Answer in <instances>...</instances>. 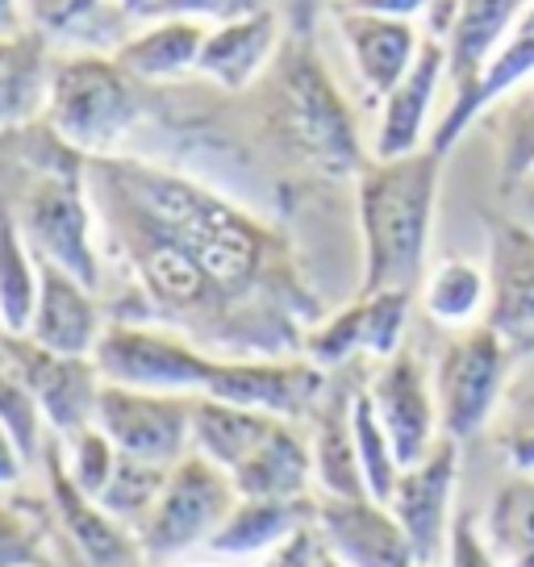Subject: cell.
I'll return each mask as SVG.
<instances>
[{"instance_id":"obj_1","label":"cell","mask_w":534,"mask_h":567,"mask_svg":"<svg viewBox=\"0 0 534 567\" xmlns=\"http://www.w3.org/2000/svg\"><path fill=\"white\" fill-rule=\"evenodd\" d=\"M89 179L130 200L160 230L172 234L179 247L193 250V259L205 267V276L222 288V297L230 305L264 288V280L271 276L276 238L214 188L151 163L122 159V155L89 159Z\"/></svg>"},{"instance_id":"obj_2","label":"cell","mask_w":534,"mask_h":567,"mask_svg":"<svg viewBox=\"0 0 534 567\" xmlns=\"http://www.w3.org/2000/svg\"><path fill=\"white\" fill-rule=\"evenodd\" d=\"M443 155L413 151L401 159H368L356 176L359 238H363V280L368 292H413L427 276V250L439 209Z\"/></svg>"},{"instance_id":"obj_3","label":"cell","mask_w":534,"mask_h":567,"mask_svg":"<svg viewBox=\"0 0 534 567\" xmlns=\"http://www.w3.org/2000/svg\"><path fill=\"white\" fill-rule=\"evenodd\" d=\"M271 125L288 151L321 176H359L368 163L356 113L342 101L326 63L301 38H288L285 54H280L276 84H271Z\"/></svg>"},{"instance_id":"obj_4","label":"cell","mask_w":534,"mask_h":567,"mask_svg":"<svg viewBox=\"0 0 534 567\" xmlns=\"http://www.w3.org/2000/svg\"><path fill=\"white\" fill-rule=\"evenodd\" d=\"M138 122L134 75L109 54H59L51 59L47 125L63 146L84 159H105Z\"/></svg>"},{"instance_id":"obj_5","label":"cell","mask_w":534,"mask_h":567,"mask_svg":"<svg viewBox=\"0 0 534 567\" xmlns=\"http://www.w3.org/2000/svg\"><path fill=\"white\" fill-rule=\"evenodd\" d=\"M18 226L25 234L38 264L89 284L101 292V250H96V217L89 200V159L72 155L68 163H47L25 188L18 209Z\"/></svg>"},{"instance_id":"obj_6","label":"cell","mask_w":534,"mask_h":567,"mask_svg":"<svg viewBox=\"0 0 534 567\" xmlns=\"http://www.w3.org/2000/svg\"><path fill=\"white\" fill-rule=\"evenodd\" d=\"M92 363L105 384L146 392H184V396H214L222 375V354L201 351L188 334L146 321H109Z\"/></svg>"},{"instance_id":"obj_7","label":"cell","mask_w":534,"mask_h":567,"mask_svg":"<svg viewBox=\"0 0 534 567\" xmlns=\"http://www.w3.org/2000/svg\"><path fill=\"white\" fill-rule=\"evenodd\" d=\"M234 505H238L234 480L217 463L205 460L201 451H188L184 460L172 463L160 501L134 526L143 559L172 564L179 555L205 550L209 538L222 530V522L230 517Z\"/></svg>"},{"instance_id":"obj_8","label":"cell","mask_w":534,"mask_h":567,"mask_svg":"<svg viewBox=\"0 0 534 567\" xmlns=\"http://www.w3.org/2000/svg\"><path fill=\"white\" fill-rule=\"evenodd\" d=\"M510 359H514V342L489 321H476L446 338L439 363L430 372L443 439L468 443L489 425V417L501 405L505 380H510Z\"/></svg>"},{"instance_id":"obj_9","label":"cell","mask_w":534,"mask_h":567,"mask_svg":"<svg viewBox=\"0 0 534 567\" xmlns=\"http://www.w3.org/2000/svg\"><path fill=\"white\" fill-rule=\"evenodd\" d=\"M193 405L196 396H184V392L105 384L96 396L92 422L105 430L122 455H138V460L172 467L193 451Z\"/></svg>"},{"instance_id":"obj_10","label":"cell","mask_w":534,"mask_h":567,"mask_svg":"<svg viewBox=\"0 0 534 567\" xmlns=\"http://www.w3.org/2000/svg\"><path fill=\"white\" fill-rule=\"evenodd\" d=\"M0 351L13 359V368L21 372L25 389L34 392L42 422L54 439H72L84 425L96 417V396L105 389V380L96 372V363L84 354H59L38 347L34 338L25 334H4Z\"/></svg>"},{"instance_id":"obj_11","label":"cell","mask_w":534,"mask_h":567,"mask_svg":"<svg viewBox=\"0 0 534 567\" xmlns=\"http://www.w3.org/2000/svg\"><path fill=\"white\" fill-rule=\"evenodd\" d=\"M460 446L455 439H439L427 460L401 467L397 488L389 496V514L405 530L418 567H439L446 550V534L455 522V488H460Z\"/></svg>"},{"instance_id":"obj_12","label":"cell","mask_w":534,"mask_h":567,"mask_svg":"<svg viewBox=\"0 0 534 567\" xmlns=\"http://www.w3.org/2000/svg\"><path fill=\"white\" fill-rule=\"evenodd\" d=\"M368 396H372L376 417L384 425L401 467H413L418 460H427L430 446L443 439L430 372L422 368V359L405 351V347L392 359H384V363H376L372 380H368Z\"/></svg>"},{"instance_id":"obj_13","label":"cell","mask_w":534,"mask_h":567,"mask_svg":"<svg viewBox=\"0 0 534 567\" xmlns=\"http://www.w3.org/2000/svg\"><path fill=\"white\" fill-rule=\"evenodd\" d=\"M413 292H368L339 309L335 318H326L321 326L309 330L301 342V354L309 363L339 368L347 359L368 354L376 363H384L405 347V321H410Z\"/></svg>"},{"instance_id":"obj_14","label":"cell","mask_w":534,"mask_h":567,"mask_svg":"<svg viewBox=\"0 0 534 567\" xmlns=\"http://www.w3.org/2000/svg\"><path fill=\"white\" fill-rule=\"evenodd\" d=\"M314 534L347 567H418L405 530L372 496L314 493Z\"/></svg>"},{"instance_id":"obj_15","label":"cell","mask_w":534,"mask_h":567,"mask_svg":"<svg viewBox=\"0 0 534 567\" xmlns=\"http://www.w3.org/2000/svg\"><path fill=\"white\" fill-rule=\"evenodd\" d=\"M47 480H51V505L59 514V526L68 530V538L75 543V550L84 555L89 567H134L143 559L138 547V534L130 530L125 522L101 509V501L89 496L72 476H68V463L59 443H47Z\"/></svg>"},{"instance_id":"obj_16","label":"cell","mask_w":534,"mask_h":567,"mask_svg":"<svg viewBox=\"0 0 534 567\" xmlns=\"http://www.w3.org/2000/svg\"><path fill=\"white\" fill-rule=\"evenodd\" d=\"M443 80H446V47L443 38L427 34L418 59L410 63V71L384 96V113H380L376 142H372V159H401V155H413V151L427 146V125Z\"/></svg>"},{"instance_id":"obj_17","label":"cell","mask_w":534,"mask_h":567,"mask_svg":"<svg viewBox=\"0 0 534 567\" xmlns=\"http://www.w3.org/2000/svg\"><path fill=\"white\" fill-rule=\"evenodd\" d=\"M105 313L101 301L89 284H80L75 276L59 271V267L42 264V280H38V305L25 338H34L38 347L59 354H84L92 359L96 342L105 334Z\"/></svg>"},{"instance_id":"obj_18","label":"cell","mask_w":534,"mask_h":567,"mask_svg":"<svg viewBox=\"0 0 534 567\" xmlns=\"http://www.w3.org/2000/svg\"><path fill=\"white\" fill-rule=\"evenodd\" d=\"M280 34H288L280 9L209 25L201 59H196V71L205 80H214L217 89H230V92L250 89L280 59Z\"/></svg>"},{"instance_id":"obj_19","label":"cell","mask_w":534,"mask_h":567,"mask_svg":"<svg viewBox=\"0 0 534 567\" xmlns=\"http://www.w3.org/2000/svg\"><path fill=\"white\" fill-rule=\"evenodd\" d=\"M484 271H489L484 321L510 342L534 334V234L514 221H497Z\"/></svg>"},{"instance_id":"obj_20","label":"cell","mask_w":534,"mask_h":567,"mask_svg":"<svg viewBox=\"0 0 534 567\" xmlns=\"http://www.w3.org/2000/svg\"><path fill=\"white\" fill-rule=\"evenodd\" d=\"M526 4L531 0H455L451 25L443 30L451 101L468 96V89L481 80L484 63L501 51L505 38L514 34Z\"/></svg>"},{"instance_id":"obj_21","label":"cell","mask_w":534,"mask_h":567,"mask_svg":"<svg viewBox=\"0 0 534 567\" xmlns=\"http://www.w3.org/2000/svg\"><path fill=\"white\" fill-rule=\"evenodd\" d=\"M335 25H339L342 42L356 59L363 89L380 96V101L410 71V63L422 51V38H427L413 21L380 18V13H351V9H339V4H335Z\"/></svg>"},{"instance_id":"obj_22","label":"cell","mask_w":534,"mask_h":567,"mask_svg":"<svg viewBox=\"0 0 534 567\" xmlns=\"http://www.w3.org/2000/svg\"><path fill=\"white\" fill-rule=\"evenodd\" d=\"M230 480L250 501H305L314 496V446L292 417H280Z\"/></svg>"},{"instance_id":"obj_23","label":"cell","mask_w":534,"mask_h":567,"mask_svg":"<svg viewBox=\"0 0 534 567\" xmlns=\"http://www.w3.org/2000/svg\"><path fill=\"white\" fill-rule=\"evenodd\" d=\"M309 526H314V496H305V501H250V496H238V505L222 522V530L209 538L205 555H214V559L276 555Z\"/></svg>"},{"instance_id":"obj_24","label":"cell","mask_w":534,"mask_h":567,"mask_svg":"<svg viewBox=\"0 0 534 567\" xmlns=\"http://www.w3.org/2000/svg\"><path fill=\"white\" fill-rule=\"evenodd\" d=\"M205 34H209V25H201V21L146 18L143 30L125 38L122 51L113 54V59H117L134 80L163 84V80H176L184 71H196Z\"/></svg>"},{"instance_id":"obj_25","label":"cell","mask_w":534,"mask_h":567,"mask_svg":"<svg viewBox=\"0 0 534 567\" xmlns=\"http://www.w3.org/2000/svg\"><path fill=\"white\" fill-rule=\"evenodd\" d=\"M276 422H280V417H276V413H264V409L230 405V401H214V396H196L193 451H201L209 463H217L226 476H234V467L264 443V434Z\"/></svg>"},{"instance_id":"obj_26","label":"cell","mask_w":534,"mask_h":567,"mask_svg":"<svg viewBox=\"0 0 534 567\" xmlns=\"http://www.w3.org/2000/svg\"><path fill=\"white\" fill-rule=\"evenodd\" d=\"M51 96V51L42 34H18L0 59V134L30 125Z\"/></svg>"},{"instance_id":"obj_27","label":"cell","mask_w":534,"mask_h":567,"mask_svg":"<svg viewBox=\"0 0 534 567\" xmlns=\"http://www.w3.org/2000/svg\"><path fill=\"white\" fill-rule=\"evenodd\" d=\"M314 493L318 496H368L359 476L356 439H351V396L314 409Z\"/></svg>"},{"instance_id":"obj_28","label":"cell","mask_w":534,"mask_h":567,"mask_svg":"<svg viewBox=\"0 0 534 567\" xmlns=\"http://www.w3.org/2000/svg\"><path fill=\"white\" fill-rule=\"evenodd\" d=\"M418 297L430 321L446 330H468L489 313V271L472 259H443L422 276Z\"/></svg>"},{"instance_id":"obj_29","label":"cell","mask_w":534,"mask_h":567,"mask_svg":"<svg viewBox=\"0 0 534 567\" xmlns=\"http://www.w3.org/2000/svg\"><path fill=\"white\" fill-rule=\"evenodd\" d=\"M42 264L21 234L18 217L0 209V326L4 334H25L38 305Z\"/></svg>"},{"instance_id":"obj_30","label":"cell","mask_w":534,"mask_h":567,"mask_svg":"<svg viewBox=\"0 0 534 567\" xmlns=\"http://www.w3.org/2000/svg\"><path fill=\"white\" fill-rule=\"evenodd\" d=\"M481 530L505 567H534V472L501 484Z\"/></svg>"},{"instance_id":"obj_31","label":"cell","mask_w":534,"mask_h":567,"mask_svg":"<svg viewBox=\"0 0 534 567\" xmlns=\"http://www.w3.org/2000/svg\"><path fill=\"white\" fill-rule=\"evenodd\" d=\"M351 439H356V460H359L363 488H368L372 501L389 505L392 488H397V476H401V463H397V451H392L384 425L376 417L368 389L351 392Z\"/></svg>"},{"instance_id":"obj_32","label":"cell","mask_w":534,"mask_h":567,"mask_svg":"<svg viewBox=\"0 0 534 567\" xmlns=\"http://www.w3.org/2000/svg\"><path fill=\"white\" fill-rule=\"evenodd\" d=\"M167 463H151V460H138V455H122L117 451V463H113V476L109 484L101 488V509L125 522L130 530L151 514V505L160 501L163 484H167Z\"/></svg>"},{"instance_id":"obj_33","label":"cell","mask_w":534,"mask_h":567,"mask_svg":"<svg viewBox=\"0 0 534 567\" xmlns=\"http://www.w3.org/2000/svg\"><path fill=\"white\" fill-rule=\"evenodd\" d=\"M0 425L9 430V439L18 443L25 463L47 446L42 409H38L34 392L25 389V380H21V372L13 368V359H9L4 351H0Z\"/></svg>"},{"instance_id":"obj_34","label":"cell","mask_w":534,"mask_h":567,"mask_svg":"<svg viewBox=\"0 0 534 567\" xmlns=\"http://www.w3.org/2000/svg\"><path fill=\"white\" fill-rule=\"evenodd\" d=\"M54 443H59V439H54ZM59 451H63V463H68V476H72L89 496H101V488H105L109 476H113V463H117V446H113V439H109L105 430L96 422L84 425L80 434L63 439Z\"/></svg>"},{"instance_id":"obj_35","label":"cell","mask_w":534,"mask_h":567,"mask_svg":"<svg viewBox=\"0 0 534 567\" xmlns=\"http://www.w3.org/2000/svg\"><path fill=\"white\" fill-rule=\"evenodd\" d=\"M47 522L30 505H0V567H42Z\"/></svg>"},{"instance_id":"obj_36","label":"cell","mask_w":534,"mask_h":567,"mask_svg":"<svg viewBox=\"0 0 534 567\" xmlns=\"http://www.w3.org/2000/svg\"><path fill=\"white\" fill-rule=\"evenodd\" d=\"M267 9H276V0H155L146 18H188L201 25H222V21H238Z\"/></svg>"},{"instance_id":"obj_37","label":"cell","mask_w":534,"mask_h":567,"mask_svg":"<svg viewBox=\"0 0 534 567\" xmlns=\"http://www.w3.org/2000/svg\"><path fill=\"white\" fill-rule=\"evenodd\" d=\"M439 567H505V564L497 559V550L489 547V538H484V530L476 526V517L455 514Z\"/></svg>"},{"instance_id":"obj_38","label":"cell","mask_w":534,"mask_h":567,"mask_svg":"<svg viewBox=\"0 0 534 567\" xmlns=\"http://www.w3.org/2000/svg\"><path fill=\"white\" fill-rule=\"evenodd\" d=\"M339 9H351V13H380V18H434L430 34L443 38V30L451 25V13H455V0H339Z\"/></svg>"},{"instance_id":"obj_39","label":"cell","mask_w":534,"mask_h":567,"mask_svg":"<svg viewBox=\"0 0 534 567\" xmlns=\"http://www.w3.org/2000/svg\"><path fill=\"white\" fill-rule=\"evenodd\" d=\"M276 9H280V18H285L288 38H301V42H309L314 25H318L321 0H276Z\"/></svg>"},{"instance_id":"obj_40","label":"cell","mask_w":534,"mask_h":567,"mask_svg":"<svg viewBox=\"0 0 534 567\" xmlns=\"http://www.w3.org/2000/svg\"><path fill=\"white\" fill-rule=\"evenodd\" d=\"M505 455L514 463L517 472H534V405L522 422L505 434Z\"/></svg>"},{"instance_id":"obj_41","label":"cell","mask_w":534,"mask_h":567,"mask_svg":"<svg viewBox=\"0 0 534 567\" xmlns=\"http://www.w3.org/2000/svg\"><path fill=\"white\" fill-rule=\"evenodd\" d=\"M25 472V455L18 451V443L9 439V430L0 425V488H13Z\"/></svg>"},{"instance_id":"obj_42","label":"cell","mask_w":534,"mask_h":567,"mask_svg":"<svg viewBox=\"0 0 534 567\" xmlns=\"http://www.w3.org/2000/svg\"><path fill=\"white\" fill-rule=\"evenodd\" d=\"M105 0H63L59 13H54V25H72V21H84L89 13H96Z\"/></svg>"},{"instance_id":"obj_43","label":"cell","mask_w":534,"mask_h":567,"mask_svg":"<svg viewBox=\"0 0 534 567\" xmlns=\"http://www.w3.org/2000/svg\"><path fill=\"white\" fill-rule=\"evenodd\" d=\"M21 30V0H0V38H18Z\"/></svg>"},{"instance_id":"obj_44","label":"cell","mask_w":534,"mask_h":567,"mask_svg":"<svg viewBox=\"0 0 534 567\" xmlns=\"http://www.w3.org/2000/svg\"><path fill=\"white\" fill-rule=\"evenodd\" d=\"M314 567H347V564H342V559H335V555L318 543V547H314Z\"/></svg>"},{"instance_id":"obj_45","label":"cell","mask_w":534,"mask_h":567,"mask_svg":"<svg viewBox=\"0 0 534 567\" xmlns=\"http://www.w3.org/2000/svg\"><path fill=\"white\" fill-rule=\"evenodd\" d=\"M151 4H155V0H122V9L130 13V18H146Z\"/></svg>"},{"instance_id":"obj_46","label":"cell","mask_w":534,"mask_h":567,"mask_svg":"<svg viewBox=\"0 0 534 567\" xmlns=\"http://www.w3.org/2000/svg\"><path fill=\"white\" fill-rule=\"evenodd\" d=\"M167 567H230V564H217L214 559V564H167Z\"/></svg>"},{"instance_id":"obj_47","label":"cell","mask_w":534,"mask_h":567,"mask_svg":"<svg viewBox=\"0 0 534 567\" xmlns=\"http://www.w3.org/2000/svg\"><path fill=\"white\" fill-rule=\"evenodd\" d=\"M0 338H4V326H0Z\"/></svg>"},{"instance_id":"obj_48","label":"cell","mask_w":534,"mask_h":567,"mask_svg":"<svg viewBox=\"0 0 534 567\" xmlns=\"http://www.w3.org/2000/svg\"><path fill=\"white\" fill-rule=\"evenodd\" d=\"M309 567H314V559H309Z\"/></svg>"}]
</instances>
